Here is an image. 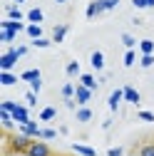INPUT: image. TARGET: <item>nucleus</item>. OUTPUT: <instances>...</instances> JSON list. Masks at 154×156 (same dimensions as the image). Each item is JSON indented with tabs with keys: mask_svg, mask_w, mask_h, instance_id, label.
<instances>
[{
	"mask_svg": "<svg viewBox=\"0 0 154 156\" xmlns=\"http://www.w3.org/2000/svg\"><path fill=\"white\" fill-rule=\"evenodd\" d=\"M65 107H67V109H75V112L80 109V104H77L75 99H65Z\"/></svg>",
	"mask_w": 154,
	"mask_h": 156,
	"instance_id": "obj_38",
	"label": "nucleus"
},
{
	"mask_svg": "<svg viewBox=\"0 0 154 156\" xmlns=\"http://www.w3.org/2000/svg\"><path fill=\"white\" fill-rule=\"evenodd\" d=\"M28 154H30V156H52V149H50V144H47V141H42V139H35V141L30 144Z\"/></svg>",
	"mask_w": 154,
	"mask_h": 156,
	"instance_id": "obj_3",
	"label": "nucleus"
},
{
	"mask_svg": "<svg viewBox=\"0 0 154 156\" xmlns=\"http://www.w3.org/2000/svg\"><path fill=\"white\" fill-rule=\"evenodd\" d=\"M92 99V89L85 87V84H77V92H75V102L80 107H87V102Z\"/></svg>",
	"mask_w": 154,
	"mask_h": 156,
	"instance_id": "obj_5",
	"label": "nucleus"
},
{
	"mask_svg": "<svg viewBox=\"0 0 154 156\" xmlns=\"http://www.w3.org/2000/svg\"><path fill=\"white\" fill-rule=\"evenodd\" d=\"M55 114H57L55 107H45V109L40 112V122H52V119H55Z\"/></svg>",
	"mask_w": 154,
	"mask_h": 156,
	"instance_id": "obj_20",
	"label": "nucleus"
},
{
	"mask_svg": "<svg viewBox=\"0 0 154 156\" xmlns=\"http://www.w3.org/2000/svg\"><path fill=\"white\" fill-rule=\"evenodd\" d=\"M35 139H30V136H25V134H15V136H8L5 139V144H8V154H25L28 149H30V144H32Z\"/></svg>",
	"mask_w": 154,
	"mask_h": 156,
	"instance_id": "obj_1",
	"label": "nucleus"
},
{
	"mask_svg": "<svg viewBox=\"0 0 154 156\" xmlns=\"http://www.w3.org/2000/svg\"><path fill=\"white\" fill-rule=\"evenodd\" d=\"M17 129H20V134H25V136H30V139H40V124L37 122H28V124H17Z\"/></svg>",
	"mask_w": 154,
	"mask_h": 156,
	"instance_id": "obj_4",
	"label": "nucleus"
},
{
	"mask_svg": "<svg viewBox=\"0 0 154 156\" xmlns=\"http://www.w3.org/2000/svg\"><path fill=\"white\" fill-rule=\"evenodd\" d=\"M25 3V0H13V5H23Z\"/></svg>",
	"mask_w": 154,
	"mask_h": 156,
	"instance_id": "obj_42",
	"label": "nucleus"
},
{
	"mask_svg": "<svg viewBox=\"0 0 154 156\" xmlns=\"http://www.w3.org/2000/svg\"><path fill=\"white\" fill-rule=\"evenodd\" d=\"M144 5L147 8H154V0H144Z\"/></svg>",
	"mask_w": 154,
	"mask_h": 156,
	"instance_id": "obj_41",
	"label": "nucleus"
},
{
	"mask_svg": "<svg viewBox=\"0 0 154 156\" xmlns=\"http://www.w3.org/2000/svg\"><path fill=\"white\" fill-rule=\"evenodd\" d=\"M119 5V0H100V8H102V12H107V10H114Z\"/></svg>",
	"mask_w": 154,
	"mask_h": 156,
	"instance_id": "obj_26",
	"label": "nucleus"
},
{
	"mask_svg": "<svg viewBox=\"0 0 154 156\" xmlns=\"http://www.w3.org/2000/svg\"><path fill=\"white\" fill-rule=\"evenodd\" d=\"M102 12V8H100V0H92V3L87 5V10H85V15L90 17V20H92V17H97Z\"/></svg>",
	"mask_w": 154,
	"mask_h": 156,
	"instance_id": "obj_17",
	"label": "nucleus"
},
{
	"mask_svg": "<svg viewBox=\"0 0 154 156\" xmlns=\"http://www.w3.org/2000/svg\"><path fill=\"white\" fill-rule=\"evenodd\" d=\"M40 89H42V77H40V80H35V82H30V92H35V94H37Z\"/></svg>",
	"mask_w": 154,
	"mask_h": 156,
	"instance_id": "obj_36",
	"label": "nucleus"
},
{
	"mask_svg": "<svg viewBox=\"0 0 154 156\" xmlns=\"http://www.w3.org/2000/svg\"><path fill=\"white\" fill-rule=\"evenodd\" d=\"M32 45H35V47H40V50H45V47L52 45V40H47V37H37V40H32Z\"/></svg>",
	"mask_w": 154,
	"mask_h": 156,
	"instance_id": "obj_30",
	"label": "nucleus"
},
{
	"mask_svg": "<svg viewBox=\"0 0 154 156\" xmlns=\"http://www.w3.org/2000/svg\"><path fill=\"white\" fill-rule=\"evenodd\" d=\"M20 80L28 82V84L35 82V80H40V69H28V72H23V74H20Z\"/></svg>",
	"mask_w": 154,
	"mask_h": 156,
	"instance_id": "obj_19",
	"label": "nucleus"
},
{
	"mask_svg": "<svg viewBox=\"0 0 154 156\" xmlns=\"http://www.w3.org/2000/svg\"><path fill=\"white\" fill-rule=\"evenodd\" d=\"M67 25H55V30H52V42H57V45H60L62 40H65V37H67Z\"/></svg>",
	"mask_w": 154,
	"mask_h": 156,
	"instance_id": "obj_12",
	"label": "nucleus"
},
{
	"mask_svg": "<svg viewBox=\"0 0 154 156\" xmlns=\"http://www.w3.org/2000/svg\"><path fill=\"white\" fill-rule=\"evenodd\" d=\"M55 3H67V0H55Z\"/></svg>",
	"mask_w": 154,
	"mask_h": 156,
	"instance_id": "obj_44",
	"label": "nucleus"
},
{
	"mask_svg": "<svg viewBox=\"0 0 154 156\" xmlns=\"http://www.w3.org/2000/svg\"><path fill=\"white\" fill-rule=\"evenodd\" d=\"M55 136H57L55 129H42V131H40V139H42V141H50V139H55Z\"/></svg>",
	"mask_w": 154,
	"mask_h": 156,
	"instance_id": "obj_31",
	"label": "nucleus"
},
{
	"mask_svg": "<svg viewBox=\"0 0 154 156\" xmlns=\"http://www.w3.org/2000/svg\"><path fill=\"white\" fill-rule=\"evenodd\" d=\"M137 116H139L142 122H149V124L154 122V114H152V112H147V109H139V114H137Z\"/></svg>",
	"mask_w": 154,
	"mask_h": 156,
	"instance_id": "obj_34",
	"label": "nucleus"
},
{
	"mask_svg": "<svg viewBox=\"0 0 154 156\" xmlns=\"http://www.w3.org/2000/svg\"><path fill=\"white\" fill-rule=\"evenodd\" d=\"M0 84L3 87H13V84H17V77L13 72H0Z\"/></svg>",
	"mask_w": 154,
	"mask_h": 156,
	"instance_id": "obj_16",
	"label": "nucleus"
},
{
	"mask_svg": "<svg viewBox=\"0 0 154 156\" xmlns=\"http://www.w3.org/2000/svg\"><path fill=\"white\" fill-rule=\"evenodd\" d=\"M20 60L17 57V52H15V47H10V50H5L3 55H0V72H10L13 67H15V62Z\"/></svg>",
	"mask_w": 154,
	"mask_h": 156,
	"instance_id": "obj_2",
	"label": "nucleus"
},
{
	"mask_svg": "<svg viewBox=\"0 0 154 156\" xmlns=\"http://www.w3.org/2000/svg\"><path fill=\"white\" fill-rule=\"evenodd\" d=\"M72 151L80 154V156H97V151L92 146H87V144H72Z\"/></svg>",
	"mask_w": 154,
	"mask_h": 156,
	"instance_id": "obj_13",
	"label": "nucleus"
},
{
	"mask_svg": "<svg viewBox=\"0 0 154 156\" xmlns=\"http://www.w3.org/2000/svg\"><path fill=\"white\" fill-rule=\"evenodd\" d=\"M122 45H124L127 50H132L134 45H137V40H134V37H132L129 32H124V35H122Z\"/></svg>",
	"mask_w": 154,
	"mask_h": 156,
	"instance_id": "obj_29",
	"label": "nucleus"
},
{
	"mask_svg": "<svg viewBox=\"0 0 154 156\" xmlns=\"http://www.w3.org/2000/svg\"><path fill=\"white\" fill-rule=\"evenodd\" d=\"M139 65H142L144 69L152 67V65H154V55H142V57H139Z\"/></svg>",
	"mask_w": 154,
	"mask_h": 156,
	"instance_id": "obj_32",
	"label": "nucleus"
},
{
	"mask_svg": "<svg viewBox=\"0 0 154 156\" xmlns=\"http://www.w3.org/2000/svg\"><path fill=\"white\" fill-rule=\"evenodd\" d=\"M90 65H92V69H105V55L100 50H94L90 55Z\"/></svg>",
	"mask_w": 154,
	"mask_h": 156,
	"instance_id": "obj_11",
	"label": "nucleus"
},
{
	"mask_svg": "<svg viewBox=\"0 0 154 156\" xmlns=\"http://www.w3.org/2000/svg\"><path fill=\"white\" fill-rule=\"evenodd\" d=\"M107 156H127V154H124V149H122V146H112V149L107 151Z\"/></svg>",
	"mask_w": 154,
	"mask_h": 156,
	"instance_id": "obj_35",
	"label": "nucleus"
},
{
	"mask_svg": "<svg viewBox=\"0 0 154 156\" xmlns=\"http://www.w3.org/2000/svg\"><path fill=\"white\" fill-rule=\"evenodd\" d=\"M80 84H85V87H90V89L94 92V89H97V84H100V82L94 80L92 74H80Z\"/></svg>",
	"mask_w": 154,
	"mask_h": 156,
	"instance_id": "obj_18",
	"label": "nucleus"
},
{
	"mask_svg": "<svg viewBox=\"0 0 154 156\" xmlns=\"http://www.w3.org/2000/svg\"><path fill=\"white\" fill-rule=\"evenodd\" d=\"M17 156H30V154H28V151H25V154H17Z\"/></svg>",
	"mask_w": 154,
	"mask_h": 156,
	"instance_id": "obj_43",
	"label": "nucleus"
},
{
	"mask_svg": "<svg viewBox=\"0 0 154 156\" xmlns=\"http://www.w3.org/2000/svg\"><path fill=\"white\" fill-rule=\"evenodd\" d=\"M42 20H45V12H42L40 8L28 10V23H30V25H42Z\"/></svg>",
	"mask_w": 154,
	"mask_h": 156,
	"instance_id": "obj_8",
	"label": "nucleus"
},
{
	"mask_svg": "<svg viewBox=\"0 0 154 156\" xmlns=\"http://www.w3.org/2000/svg\"><path fill=\"white\" fill-rule=\"evenodd\" d=\"M132 5H134V8H139V10L147 8V5H144V0H132Z\"/></svg>",
	"mask_w": 154,
	"mask_h": 156,
	"instance_id": "obj_40",
	"label": "nucleus"
},
{
	"mask_svg": "<svg viewBox=\"0 0 154 156\" xmlns=\"http://www.w3.org/2000/svg\"><path fill=\"white\" fill-rule=\"evenodd\" d=\"M75 116H77V122H80V124H87L92 119V109L90 107H80V109L75 112Z\"/></svg>",
	"mask_w": 154,
	"mask_h": 156,
	"instance_id": "obj_14",
	"label": "nucleus"
},
{
	"mask_svg": "<svg viewBox=\"0 0 154 156\" xmlns=\"http://www.w3.org/2000/svg\"><path fill=\"white\" fill-rule=\"evenodd\" d=\"M75 92H77L75 84H62V97L65 99H75Z\"/></svg>",
	"mask_w": 154,
	"mask_h": 156,
	"instance_id": "obj_25",
	"label": "nucleus"
},
{
	"mask_svg": "<svg viewBox=\"0 0 154 156\" xmlns=\"http://www.w3.org/2000/svg\"><path fill=\"white\" fill-rule=\"evenodd\" d=\"M32 40H37V37H42V25H28V30H25Z\"/></svg>",
	"mask_w": 154,
	"mask_h": 156,
	"instance_id": "obj_23",
	"label": "nucleus"
},
{
	"mask_svg": "<svg viewBox=\"0 0 154 156\" xmlns=\"http://www.w3.org/2000/svg\"><path fill=\"white\" fill-rule=\"evenodd\" d=\"M137 154H139V156H154V141H144Z\"/></svg>",
	"mask_w": 154,
	"mask_h": 156,
	"instance_id": "obj_22",
	"label": "nucleus"
},
{
	"mask_svg": "<svg viewBox=\"0 0 154 156\" xmlns=\"http://www.w3.org/2000/svg\"><path fill=\"white\" fill-rule=\"evenodd\" d=\"M122 89H124V102H129V104H139V102H142L139 92L134 89V87H129V84H127V87H122Z\"/></svg>",
	"mask_w": 154,
	"mask_h": 156,
	"instance_id": "obj_9",
	"label": "nucleus"
},
{
	"mask_svg": "<svg viewBox=\"0 0 154 156\" xmlns=\"http://www.w3.org/2000/svg\"><path fill=\"white\" fill-rule=\"evenodd\" d=\"M15 52H17V57H25V55H28V45H20V47H15Z\"/></svg>",
	"mask_w": 154,
	"mask_h": 156,
	"instance_id": "obj_39",
	"label": "nucleus"
},
{
	"mask_svg": "<svg viewBox=\"0 0 154 156\" xmlns=\"http://www.w3.org/2000/svg\"><path fill=\"white\" fill-rule=\"evenodd\" d=\"M122 99H124V89H114V92L109 94V109H112V112H117Z\"/></svg>",
	"mask_w": 154,
	"mask_h": 156,
	"instance_id": "obj_10",
	"label": "nucleus"
},
{
	"mask_svg": "<svg viewBox=\"0 0 154 156\" xmlns=\"http://www.w3.org/2000/svg\"><path fill=\"white\" fill-rule=\"evenodd\" d=\"M5 10H8V20H17V23H23V17H25V15H23V10L17 8V5H8Z\"/></svg>",
	"mask_w": 154,
	"mask_h": 156,
	"instance_id": "obj_15",
	"label": "nucleus"
},
{
	"mask_svg": "<svg viewBox=\"0 0 154 156\" xmlns=\"http://www.w3.org/2000/svg\"><path fill=\"white\" fill-rule=\"evenodd\" d=\"M134 62H137V52H134V50H127V52H124V67H132Z\"/></svg>",
	"mask_w": 154,
	"mask_h": 156,
	"instance_id": "obj_27",
	"label": "nucleus"
},
{
	"mask_svg": "<svg viewBox=\"0 0 154 156\" xmlns=\"http://www.w3.org/2000/svg\"><path fill=\"white\" fill-rule=\"evenodd\" d=\"M0 30H10V32H23V30H28V25H23V23H17V20H8V17H5V20L3 23H0Z\"/></svg>",
	"mask_w": 154,
	"mask_h": 156,
	"instance_id": "obj_7",
	"label": "nucleus"
},
{
	"mask_svg": "<svg viewBox=\"0 0 154 156\" xmlns=\"http://www.w3.org/2000/svg\"><path fill=\"white\" fill-rule=\"evenodd\" d=\"M15 40V32H10V30H0V42H5V45H10Z\"/></svg>",
	"mask_w": 154,
	"mask_h": 156,
	"instance_id": "obj_28",
	"label": "nucleus"
},
{
	"mask_svg": "<svg viewBox=\"0 0 154 156\" xmlns=\"http://www.w3.org/2000/svg\"><path fill=\"white\" fill-rule=\"evenodd\" d=\"M65 72H67L70 77H77V74H80V62H77V60H72V62H67V67H65Z\"/></svg>",
	"mask_w": 154,
	"mask_h": 156,
	"instance_id": "obj_24",
	"label": "nucleus"
},
{
	"mask_svg": "<svg viewBox=\"0 0 154 156\" xmlns=\"http://www.w3.org/2000/svg\"><path fill=\"white\" fill-rule=\"evenodd\" d=\"M17 107V102H13V99H3V102H0V109H3V112H13Z\"/></svg>",
	"mask_w": 154,
	"mask_h": 156,
	"instance_id": "obj_33",
	"label": "nucleus"
},
{
	"mask_svg": "<svg viewBox=\"0 0 154 156\" xmlns=\"http://www.w3.org/2000/svg\"><path fill=\"white\" fill-rule=\"evenodd\" d=\"M10 114H13L15 124H28V122H30V112H28V107H23V104H17Z\"/></svg>",
	"mask_w": 154,
	"mask_h": 156,
	"instance_id": "obj_6",
	"label": "nucleus"
},
{
	"mask_svg": "<svg viewBox=\"0 0 154 156\" xmlns=\"http://www.w3.org/2000/svg\"><path fill=\"white\" fill-rule=\"evenodd\" d=\"M25 102H28V104H35V102H37V94H35V92H28V94H25Z\"/></svg>",
	"mask_w": 154,
	"mask_h": 156,
	"instance_id": "obj_37",
	"label": "nucleus"
},
{
	"mask_svg": "<svg viewBox=\"0 0 154 156\" xmlns=\"http://www.w3.org/2000/svg\"><path fill=\"white\" fill-rule=\"evenodd\" d=\"M139 52L142 55H154V40H142L139 42Z\"/></svg>",
	"mask_w": 154,
	"mask_h": 156,
	"instance_id": "obj_21",
	"label": "nucleus"
},
{
	"mask_svg": "<svg viewBox=\"0 0 154 156\" xmlns=\"http://www.w3.org/2000/svg\"><path fill=\"white\" fill-rule=\"evenodd\" d=\"M127 156H139V154H127Z\"/></svg>",
	"mask_w": 154,
	"mask_h": 156,
	"instance_id": "obj_45",
	"label": "nucleus"
}]
</instances>
